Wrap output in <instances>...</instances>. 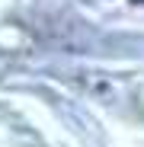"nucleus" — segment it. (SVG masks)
I'll list each match as a JSON object with an SVG mask.
<instances>
[{
    "label": "nucleus",
    "mask_w": 144,
    "mask_h": 147,
    "mask_svg": "<svg viewBox=\"0 0 144 147\" xmlns=\"http://www.w3.org/2000/svg\"><path fill=\"white\" fill-rule=\"evenodd\" d=\"M135 3H144V0H135Z\"/></svg>",
    "instance_id": "f257e3e1"
}]
</instances>
